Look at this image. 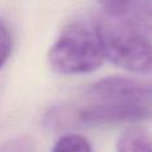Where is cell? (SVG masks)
Segmentation results:
<instances>
[{
	"instance_id": "1",
	"label": "cell",
	"mask_w": 152,
	"mask_h": 152,
	"mask_svg": "<svg viewBox=\"0 0 152 152\" xmlns=\"http://www.w3.org/2000/svg\"><path fill=\"white\" fill-rule=\"evenodd\" d=\"M152 119V81L131 80L103 96L87 95L83 102L55 107L47 116L50 126L96 127Z\"/></svg>"
},
{
	"instance_id": "2",
	"label": "cell",
	"mask_w": 152,
	"mask_h": 152,
	"mask_svg": "<svg viewBox=\"0 0 152 152\" xmlns=\"http://www.w3.org/2000/svg\"><path fill=\"white\" fill-rule=\"evenodd\" d=\"M92 27L108 60L129 72L152 76V42L102 11Z\"/></svg>"
},
{
	"instance_id": "3",
	"label": "cell",
	"mask_w": 152,
	"mask_h": 152,
	"mask_svg": "<svg viewBox=\"0 0 152 152\" xmlns=\"http://www.w3.org/2000/svg\"><path fill=\"white\" fill-rule=\"evenodd\" d=\"M105 59L94 31L81 21H71L61 29L59 37L48 52L53 71L63 75L94 72Z\"/></svg>"
},
{
	"instance_id": "4",
	"label": "cell",
	"mask_w": 152,
	"mask_h": 152,
	"mask_svg": "<svg viewBox=\"0 0 152 152\" xmlns=\"http://www.w3.org/2000/svg\"><path fill=\"white\" fill-rule=\"evenodd\" d=\"M105 15L119 20L139 35L152 42L151 0H110L97 4Z\"/></svg>"
},
{
	"instance_id": "5",
	"label": "cell",
	"mask_w": 152,
	"mask_h": 152,
	"mask_svg": "<svg viewBox=\"0 0 152 152\" xmlns=\"http://www.w3.org/2000/svg\"><path fill=\"white\" fill-rule=\"evenodd\" d=\"M116 152H152V134L142 127H131L120 134Z\"/></svg>"
},
{
	"instance_id": "6",
	"label": "cell",
	"mask_w": 152,
	"mask_h": 152,
	"mask_svg": "<svg viewBox=\"0 0 152 152\" xmlns=\"http://www.w3.org/2000/svg\"><path fill=\"white\" fill-rule=\"evenodd\" d=\"M51 152H92V147L81 135L67 134L53 144Z\"/></svg>"
},
{
	"instance_id": "7",
	"label": "cell",
	"mask_w": 152,
	"mask_h": 152,
	"mask_svg": "<svg viewBox=\"0 0 152 152\" xmlns=\"http://www.w3.org/2000/svg\"><path fill=\"white\" fill-rule=\"evenodd\" d=\"M0 152H35V143L29 136H16L0 143Z\"/></svg>"
},
{
	"instance_id": "8",
	"label": "cell",
	"mask_w": 152,
	"mask_h": 152,
	"mask_svg": "<svg viewBox=\"0 0 152 152\" xmlns=\"http://www.w3.org/2000/svg\"><path fill=\"white\" fill-rule=\"evenodd\" d=\"M11 50H12V39H11L10 29L7 24L0 19V68L10 58Z\"/></svg>"
}]
</instances>
